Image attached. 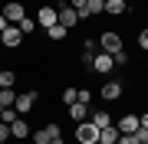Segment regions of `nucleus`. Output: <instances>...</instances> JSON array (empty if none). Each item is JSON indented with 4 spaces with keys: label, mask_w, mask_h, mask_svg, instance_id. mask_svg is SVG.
Returning a JSON list of instances; mask_svg holds the SVG:
<instances>
[{
    "label": "nucleus",
    "mask_w": 148,
    "mask_h": 144,
    "mask_svg": "<svg viewBox=\"0 0 148 144\" xmlns=\"http://www.w3.org/2000/svg\"><path fill=\"white\" fill-rule=\"evenodd\" d=\"M66 33H69V30L63 26V23H56V26H49V30H46V36L53 39V43H63V39H66Z\"/></svg>",
    "instance_id": "nucleus-17"
},
{
    "label": "nucleus",
    "mask_w": 148,
    "mask_h": 144,
    "mask_svg": "<svg viewBox=\"0 0 148 144\" xmlns=\"http://www.w3.org/2000/svg\"><path fill=\"white\" fill-rule=\"evenodd\" d=\"M99 49H102V53H109V56L125 53V49H122V33H115V30H106V33L99 36Z\"/></svg>",
    "instance_id": "nucleus-2"
},
{
    "label": "nucleus",
    "mask_w": 148,
    "mask_h": 144,
    "mask_svg": "<svg viewBox=\"0 0 148 144\" xmlns=\"http://www.w3.org/2000/svg\"><path fill=\"white\" fill-rule=\"evenodd\" d=\"M36 98H40L36 92H20V95H16V105H13V108H16L20 115H30V112H33V105H36Z\"/></svg>",
    "instance_id": "nucleus-9"
},
{
    "label": "nucleus",
    "mask_w": 148,
    "mask_h": 144,
    "mask_svg": "<svg viewBox=\"0 0 148 144\" xmlns=\"http://www.w3.org/2000/svg\"><path fill=\"white\" fill-rule=\"evenodd\" d=\"M16 26H20V33H23V36H30V33L36 30V20H30V16H23V20L16 23Z\"/></svg>",
    "instance_id": "nucleus-21"
},
{
    "label": "nucleus",
    "mask_w": 148,
    "mask_h": 144,
    "mask_svg": "<svg viewBox=\"0 0 148 144\" xmlns=\"http://www.w3.org/2000/svg\"><path fill=\"white\" fill-rule=\"evenodd\" d=\"M56 23H59V10H56V7H40V13H36V26L49 30V26H56Z\"/></svg>",
    "instance_id": "nucleus-7"
},
{
    "label": "nucleus",
    "mask_w": 148,
    "mask_h": 144,
    "mask_svg": "<svg viewBox=\"0 0 148 144\" xmlns=\"http://www.w3.org/2000/svg\"><path fill=\"white\" fill-rule=\"evenodd\" d=\"M79 101H86V105H92V92H89V89H79Z\"/></svg>",
    "instance_id": "nucleus-26"
},
{
    "label": "nucleus",
    "mask_w": 148,
    "mask_h": 144,
    "mask_svg": "<svg viewBox=\"0 0 148 144\" xmlns=\"http://www.w3.org/2000/svg\"><path fill=\"white\" fill-rule=\"evenodd\" d=\"M86 3H89V0H69V7H76V10H79V13L86 10Z\"/></svg>",
    "instance_id": "nucleus-29"
},
{
    "label": "nucleus",
    "mask_w": 148,
    "mask_h": 144,
    "mask_svg": "<svg viewBox=\"0 0 148 144\" xmlns=\"http://www.w3.org/2000/svg\"><path fill=\"white\" fill-rule=\"evenodd\" d=\"M0 115H3V105H0Z\"/></svg>",
    "instance_id": "nucleus-35"
},
{
    "label": "nucleus",
    "mask_w": 148,
    "mask_h": 144,
    "mask_svg": "<svg viewBox=\"0 0 148 144\" xmlns=\"http://www.w3.org/2000/svg\"><path fill=\"white\" fill-rule=\"evenodd\" d=\"M20 43H23V33H20V26H13V23H10V26L3 30V46H7V49H16Z\"/></svg>",
    "instance_id": "nucleus-12"
},
{
    "label": "nucleus",
    "mask_w": 148,
    "mask_h": 144,
    "mask_svg": "<svg viewBox=\"0 0 148 144\" xmlns=\"http://www.w3.org/2000/svg\"><path fill=\"white\" fill-rule=\"evenodd\" d=\"M135 138H138V144H148V128H145V124L135 131Z\"/></svg>",
    "instance_id": "nucleus-25"
},
{
    "label": "nucleus",
    "mask_w": 148,
    "mask_h": 144,
    "mask_svg": "<svg viewBox=\"0 0 148 144\" xmlns=\"http://www.w3.org/2000/svg\"><path fill=\"white\" fill-rule=\"evenodd\" d=\"M89 121L95 124V128H109V124H112V115H109V112H92Z\"/></svg>",
    "instance_id": "nucleus-16"
},
{
    "label": "nucleus",
    "mask_w": 148,
    "mask_h": 144,
    "mask_svg": "<svg viewBox=\"0 0 148 144\" xmlns=\"http://www.w3.org/2000/svg\"><path fill=\"white\" fill-rule=\"evenodd\" d=\"M122 92H125V85H122L119 79H109L106 85L99 89V98H102V101H119V98H122Z\"/></svg>",
    "instance_id": "nucleus-4"
},
{
    "label": "nucleus",
    "mask_w": 148,
    "mask_h": 144,
    "mask_svg": "<svg viewBox=\"0 0 148 144\" xmlns=\"http://www.w3.org/2000/svg\"><path fill=\"white\" fill-rule=\"evenodd\" d=\"M13 85H16V72L3 69V72H0V89H13Z\"/></svg>",
    "instance_id": "nucleus-19"
},
{
    "label": "nucleus",
    "mask_w": 148,
    "mask_h": 144,
    "mask_svg": "<svg viewBox=\"0 0 148 144\" xmlns=\"http://www.w3.org/2000/svg\"><path fill=\"white\" fill-rule=\"evenodd\" d=\"M56 10H59V23H63L66 30H73L76 23H82V20H79V10H76V7H69V3H59Z\"/></svg>",
    "instance_id": "nucleus-6"
},
{
    "label": "nucleus",
    "mask_w": 148,
    "mask_h": 144,
    "mask_svg": "<svg viewBox=\"0 0 148 144\" xmlns=\"http://www.w3.org/2000/svg\"><path fill=\"white\" fill-rule=\"evenodd\" d=\"M7 26H10V20H7V16H3V13H0V33H3Z\"/></svg>",
    "instance_id": "nucleus-30"
},
{
    "label": "nucleus",
    "mask_w": 148,
    "mask_h": 144,
    "mask_svg": "<svg viewBox=\"0 0 148 144\" xmlns=\"http://www.w3.org/2000/svg\"><path fill=\"white\" fill-rule=\"evenodd\" d=\"M125 3H128V7H132V3H135V0H125Z\"/></svg>",
    "instance_id": "nucleus-33"
},
{
    "label": "nucleus",
    "mask_w": 148,
    "mask_h": 144,
    "mask_svg": "<svg viewBox=\"0 0 148 144\" xmlns=\"http://www.w3.org/2000/svg\"><path fill=\"white\" fill-rule=\"evenodd\" d=\"M95 141H99V128L92 121L76 124V144H95Z\"/></svg>",
    "instance_id": "nucleus-3"
},
{
    "label": "nucleus",
    "mask_w": 148,
    "mask_h": 144,
    "mask_svg": "<svg viewBox=\"0 0 148 144\" xmlns=\"http://www.w3.org/2000/svg\"><path fill=\"white\" fill-rule=\"evenodd\" d=\"M10 138H13V134H10V124H7V121H0V141L7 144V141H10Z\"/></svg>",
    "instance_id": "nucleus-23"
},
{
    "label": "nucleus",
    "mask_w": 148,
    "mask_h": 144,
    "mask_svg": "<svg viewBox=\"0 0 148 144\" xmlns=\"http://www.w3.org/2000/svg\"><path fill=\"white\" fill-rule=\"evenodd\" d=\"M89 105H86V101H73V105H69V118H73L76 124H82V121H89Z\"/></svg>",
    "instance_id": "nucleus-11"
},
{
    "label": "nucleus",
    "mask_w": 148,
    "mask_h": 144,
    "mask_svg": "<svg viewBox=\"0 0 148 144\" xmlns=\"http://www.w3.org/2000/svg\"><path fill=\"white\" fill-rule=\"evenodd\" d=\"M0 13H3L7 20H10L13 26H16V23H20L23 16H27V7H23L20 0H10V3H3V7H0Z\"/></svg>",
    "instance_id": "nucleus-5"
},
{
    "label": "nucleus",
    "mask_w": 148,
    "mask_h": 144,
    "mask_svg": "<svg viewBox=\"0 0 148 144\" xmlns=\"http://www.w3.org/2000/svg\"><path fill=\"white\" fill-rule=\"evenodd\" d=\"M115 59V66H128V53H119V56H112Z\"/></svg>",
    "instance_id": "nucleus-28"
},
{
    "label": "nucleus",
    "mask_w": 148,
    "mask_h": 144,
    "mask_svg": "<svg viewBox=\"0 0 148 144\" xmlns=\"http://www.w3.org/2000/svg\"><path fill=\"white\" fill-rule=\"evenodd\" d=\"M125 10H128L125 0H106V13H109V16H122Z\"/></svg>",
    "instance_id": "nucleus-15"
},
{
    "label": "nucleus",
    "mask_w": 148,
    "mask_h": 144,
    "mask_svg": "<svg viewBox=\"0 0 148 144\" xmlns=\"http://www.w3.org/2000/svg\"><path fill=\"white\" fill-rule=\"evenodd\" d=\"M138 121H142V124H145V128H148V112H145V115H138Z\"/></svg>",
    "instance_id": "nucleus-31"
},
{
    "label": "nucleus",
    "mask_w": 148,
    "mask_h": 144,
    "mask_svg": "<svg viewBox=\"0 0 148 144\" xmlns=\"http://www.w3.org/2000/svg\"><path fill=\"white\" fill-rule=\"evenodd\" d=\"M0 105H3V108H13L16 105V92L13 89H0Z\"/></svg>",
    "instance_id": "nucleus-18"
},
{
    "label": "nucleus",
    "mask_w": 148,
    "mask_h": 144,
    "mask_svg": "<svg viewBox=\"0 0 148 144\" xmlns=\"http://www.w3.org/2000/svg\"><path fill=\"white\" fill-rule=\"evenodd\" d=\"M10 134H13V138H16V141H27V138H30V134H33V131H30V124H27V121H23V118H16V121L10 124Z\"/></svg>",
    "instance_id": "nucleus-13"
},
{
    "label": "nucleus",
    "mask_w": 148,
    "mask_h": 144,
    "mask_svg": "<svg viewBox=\"0 0 148 144\" xmlns=\"http://www.w3.org/2000/svg\"><path fill=\"white\" fill-rule=\"evenodd\" d=\"M119 128H115V124H109V128H99V141L102 144H119Z\"/></svg>",
    "instance_id": "nucleus-14"
},
{
    "label": "nucleus",
    "mask_w": 148,
    "mask_h": 144,
    "mask_svg": "<svg viewBox=\"0 0 148 144\" xmlns=\"http://www.w3.org/2000/svg\"><path fill=\"white\" fill-rule=\"evenodd\" d=\"M0 46H3V33H0Z\"/></svg>",
    "instance_id": "nucleus-32"
},
{
    "label": "nucleus",
    "mask_w": 148,
    "mask_h": 144,
    "mask_svg": "<svg viewBox=\"0 0 148 144\" xmlns=\"http://www.w3.org/2000/svg\"><path fill=\"white\" fill-rule=\"evenodd\" d=\"M0 144H3V141H0Z\"/></svg>",
    "instance_id": "nucleus-37"
},
{
    "label": "nucleus",
    "mask_w": 148,
    "mask_h": 144,
    "mask_svg": "<svg viewBox=\"0 0 148 144\" xmlns=\"http://www.w3.org/2000/svg\"><path fill=\"white\" fill-rule=\"evenodd\" d=\"M119 144H138L135 134H119Z\"/></svg>",
    "instance_id": "nucleus-27"
},
{
    "label": "nucleus",
    "mask_w": 148,
    "mask_h": 144,
    "mask_svg": "<svg viewBox=\"0 0 148 144\" xmlns=\"http://www.w3.org/2000/svg\"><path fill=\"white\" fill-rule=\"evenodd\" d=\"M30 138H33V144H63V128H59L56 121H49V124H43V128H36Z\"/></svg>",
    "instance_id": "nucleus-1"
},
{
    "label": "nucleus",
    "mask_w": 148,
    "mask_h": 144,
    "mask_svg": "<svg viewBox=\"0 0 148 144\" xmlns=\"http://www.w3.org/2000/svg\"><path fill=\"white\" fill-rule=\"evenodd\" d=\"M112 69H115V59L99 49V53H95V62H92V72H95V75H109Z\"/></svg>",
    "instance_id": "nucleus-8"
},
{
    "label": "nucleus",
    "mask_w": 148,
    "mask_h": 144,
    "mask_svg": "<svg viewBox=\"0 0 148 144\" xmlns=\"http://www.w3.org/2000/svg\"><path fill=\"white\" fill-rule=\"evenodd\" d=\"M73 101H79V89H73V85H69V89H63V105L69 108Z\"/></svg>",
    "instance_id": "nucleus-20"
},
{
    "label": "nucleus",
    "mask_w": 148,
    "mask_h": 144,
    "mask_svg": "<svg viewBox=\"0 0 148 144\" xmlns=\"http://www.w3.org/2000/svg\"><path fill=\"white\" fill-rule=\"evenodd\" d=\"M95 144H102V141H95Z\"/></svg>",
    "instance_id": "nucleus-36"
},
{
    "label": "nucleus",
    "mask_w": 148,
    "mask_h": 144,
    "mask_svg": "<svg viewBox=\"0 0 148 144\" xmlns=\"http://www.w3.org/2000/svg\"><path fill=\"white\" fill-rule=\"evenodd\" d=\"M16 118H20V112H16V108H3V115H0V121H7V124H13Z\"/></svg>",
    "instance_id": "nucleus-22"
},
{
    "label": "nucleus",
    "mask_w": 148,
    "mask_h": 144,
    "mask_svg": "<svg viewBox=\"0 0 148 144\" xmlns=\"http://www.w3.org/2000/svg\"><path fill=\"white\" fill-rule=\"evenodd\" d=\"M0 72H3V62H0Z\"/></svg>",
    "instance_id": "nucleus-34"
},
{
    "label": "nucleus",
    "mask_w": 148,
    "mask_h": 144,
    "mask_svg": "<svg viewBox=\"0 0 148 144\" xmlns=\"http://www.w3.org/2000/svg\"><path fill=\"white\" fill-rule=\"evenodd\" d=\"M115 128H119L122 134H135L138 128H142V121H138V115H122L119 121H115Z\"/></svg>",
    "instance_id": "nucleus-10"
},
{
    "label": "nucleus",
    "mask_w": 148,
    "mask_h": 144,
    "mask_svg": "<svg viewBox=\"0 0 148 144\" xmlns=\"http://www.w3.org/2000/svg\"><path fill=\"white\" fill-rule=\"evenodd\" d=\"M138 49H142V53H148V30L138 33Z\"/></svg>",
    "instance_id": "nucleus-24"
}]
</instances>
